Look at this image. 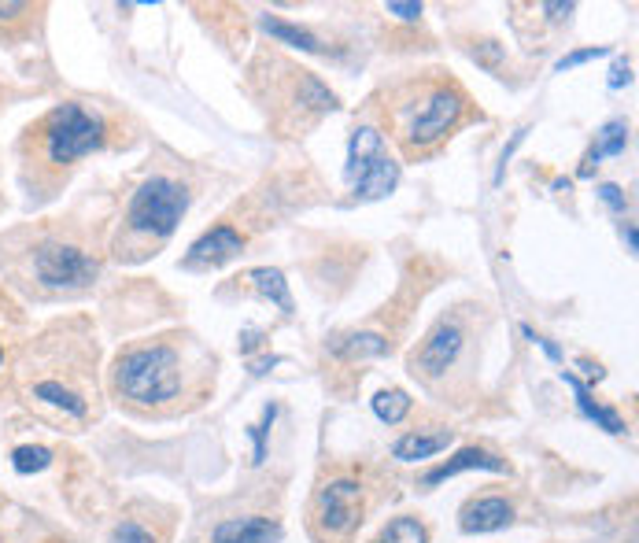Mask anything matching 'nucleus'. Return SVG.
I'll return each instance as SVG.
<instances>
[{
  "mask_svg": "<svg viewBox=\"0 0 639 543\" xmlns=\"http://www.w3.org/2000/svg\"><path fill=\"white\" fill-rule=\"evenodd\" d=\"M470 119V97L455 82H422L407 89L392 108L396 141L410 159L429 156L436 145H444L462 122Z\"/></svg>",
  "mask_w": 639,
  "mask_h": 543,
  "instance_id": "f257e3e1",
  "label": "nucleus"
},
{
  "mask_svg": "<svg viewBox=\"0 0 639 543\" xmlns=\"http://www.w3.org/2000/svg\"><path fill=\"white\" fill-rule=\"evenodd\" d=\"M111 385L133 407H167L181 396V355L170 344H137L115 359Z\"/></svg>",
  "mask_w": 639,
  "mask_h": 543,
  "instance_id": "f03ea898",
  "label": "nucleus"
},
{
  "mask_svg": "<svg viewBox=\"0 0 639 543\" xmlns=\"http://www.w3.org/2000/svg\"><path fill=\"white\" fill-rule=\"evenodd\" d=\"M189 211V189L174 178H148L137 193H133L126 218H122V230H126V244L130 252L126 259H145L152 248L167 241L170 233L178 230L181 215Z\"/></svg>",
  "mask_w": 639,
  "mask_h": 543,
  "instance_id": "7ed1b4c3",
  "label": "nucleus"
},
{
  "mask_svg": "<svg viewBox=\"0 0 639 543\" xmlns=\"http://www.w3.org/2000/svg\"><path fill=\"white\" fill-rule=\"evenodd\" d=\"M30 133L37 137V148H41L45 163L56 170H67L74 167L78 159L89 156V152L104 148V141H108V122L100 119L97 111H89L85 104H74L71 100V104L52 108Z\"/></svg>",
  "mask_w": 639,
  "mask_h": 543,
  "instance_id": "20e7f679",
  "label": "nucleus"
},
{
  "mask_svg": "<svg viewBox=\"0 0 639 543\" xmlns=\"http://www.w3.org/2000/svg\"><path fill=\"white\" fill-rule=\"evenodd\" d=\"M351 193L359 200H385L399 185V163L388 156L385 137L374 126H359L348 141V167Z\"/></svg>",
  "mask_w": 639,
  "mask_h": 543,
  "instance_id": "39448f33",
  "label": "nucleus"
},
{
  "mask_svg": "<svg viewBox=\"0 0 639 543\" xmlns=\"http://www.w3.org/2000/svg\"><path fill=\"white\" fill-rule=\"evenodd\" d=\"M362 521V484L355 477H333L314 495V532L326 540H348Z\"/></svg>",
  "mask_w": 639,
  "mask_h": 543,
  "instance_id": "423d86ee",
  "label": "nucleus"
},
{
  "mask_svg": "<svg viewBox=\"0 0 639 543\" xmlns=\"http://www.w3.org/2000/svg\"><path fill=\"white\" fill-rule=\"evenodd\" d=\"M34 278L45 289H89L100 278V263L74 244L45 241L34 252Z\"/></svg>",
  "mask_w": 639,
  "mask_h": 543,
  "instance_id": "0eeeda50",
  "label": "nucleus"
},
{
  "mask_svg": "<svg viewBox=\"0 0 639 543\" xmlns=\"http://www.w3.org/2000/svg\"><path fill=\"white\" fill-rule=\"evenodd\" d=\"M462 348H466V333H462L459 322H436L433 333L422 340V348L410 355V370L422 374L425 381H436L444 377L455 362H459Z\"/></svg>",
  "mask_w": 639,
  "mask_h": 543,
  "instance_id": "6e6552de",
  "label": "nucleus"
},
{
  "mask_svg": "<svg viewBox=\"0 0 639 543\" xmlns=\"http://www.w3.org/2000/svg\"><path fill=\"white\" fill-rule=\"evenodd\" d=\"M244 252V233L230 222H222L215 230H207L204 237H196L189 255H185V266H226L230 259Z\"/></svg>",
  "mask_w": 639,
  "mask_h": 543,
  "instance_id": "1a4fd4ad",
  "label": "nucleus"
},
{
  "mask_svg": "<svg viewBox=\"0 0 639 543\" xmlns=\"http://www.w3.org/2000/svg\"><path fill=\"white\" fill-rule=\"evenodd\" d=\"M514 521V507H510L503 495H481V499H470L459 514V529L470 532V536H481V532H499Z\"/></svg>",
  "mask_w": 639,
  "mask_h": 543,
  "instance_id": "9d476101",
  "label": "nucleus"
},
{
  "mask_svg": "<svg viewBox=\"0 0 639 543\" xmlns=\"http://www.w3.org/2000/svg\"><path fill=\"white\" fill-rule=\"evenodd\" d=\"M466 470H488V473H510L507 459H499L495 451H488V447H462L455 459L440 462L436 470H429L422 477L425 488H436V484H444L447 477H459V473Z\"/></svg>",
  "mask_w": 639,
  "mask_h": 543,
  "instance_id": "9b49d317",
  "label": "nucleus"
},
{
  "mask_svg": "<svg viewBox=\"0 0 639 543\" xmlns=\"http://www.w3.org/2000/svg\"><path fill=\"white\" fill-rule=\"evenodd\" d=\"M281 540V525L270 518H226L218 521L215 532H211V543H278Z\"/></svg>",
  "mask_w": 639,
  "mask_h": 543,
  "instance_id": "f8f14e48",
  "label": "nucleus"
},
{
  "mask_svg": "<svg viewBox=\"0 0 639 543\" xmlns=\"http://www.w3.org/2000/svg\"><path fill=\"white\" fill-rule=\"evenodd\" d=\"M562 381H566L569 388H573V396H577V411L588 418V422H595L599 429H606L610 436H621L625 433V418L617 411H610V407H603V403H595V396H591V388L580 381V377H573V374H566L562 370Z\"/></svg>",
  "mask_w": 639,
  "mask_h": 543,
  "instance_id": "ddd939ff",
  "label": "nucleus"
},
{
  "mask_svg": "<svg viewBox=\"0 0 639 543\" xmlns=\"http://www.w3.org/2000/svg\"><path fill=\"white\" fill-rule=\"evenodd\" d=\"M447 444H451V433H407L392 444V459L425 462V459H433V455H440V451H447Z\"/></svg>",
  "mask_w": 639,
  "mask_h": 543,
  "instance_id": "4468645a",
  "label": "nucleus"
},
{
  "mask_svg": "<svg viewBox=\"0 0 639 543\" xmlns=\"http://www.w3.org/2000/svg\"><path fill=\"white\" fill-rule=\"evenodd\" d=\"M628 148V122L625 119H614L606 122L603 130H599V137H595V145H591L588 159H584V167H580V178H591V170H595V163L603 156H621Z\"/></svg>",
  "mask_w": 639,
  "mask_h": 543,
  "instance_id": "2eb2a0df",
  "label": "nucleus"
},
{
  "mask_svg": "<svg viewBox=\"0 0 639 543\" xmlns=\"http://www.w3.org/2000/svg\"><path fill=\"white\" fill-rule=\"evenodd\" d=\"M34 399L49 403V407H56V411H63V414H71V418H85V414H89L85 399L78 396L74 388L60 385V381H37V385H34Z\"/></svg>",
  "mask_w": 639,
  "mask_h": 543,
  "instance_id": "dca6fc26",
  "label": "nucleus"
},
{
  "mask_svg": "<svg viewBox=\"0 0 639 543\" xmlns=\"http://www.w3.org/2000/svg\"><path fill=\"white\" fill-rule=\"evenodd\" d=\"M263 30L270 37H278V41H285V45H296V49L303 52H326V45L318 41V37L311 34V30H303V26H292L285 23V19H278V15H266L263 19Z\"/></svg>",
  "mask_w": 639,
  "mask_h": 543,
  "instance_id": "f3484780",
  "label": "nucleus"
},
{
  "mask_svg": "<svg viewBox=\"0 0 639 543\" xmlns=\"http://www.w3.org/2000/svg\"><path fill=\"white\" fill-rule=\"evenodd\" d=\"M248 281H252L255 289L263 292L266 300H274L285 314H292V296H289V281H285V274L281 270H270V266H255L252 274H248Z\"/></svg>",
  "mask_w": 639,
  "mask_h": 543,
  "instance_id": "a211bd4d",
  "label": "nucleus"
},
{
  "mask_svg": "<svg viewBox=\"0 0 639 543\" xmlns=\"http://www.w3.org/2000/svg\"><path fill=\"white\" fill-rule=\"evenodd\" d=\"M374 543H429V529H425L418 518L399 514V518H392L385 529H381V536H377Z\"/></svg>",
  "mask_w": 639,
  "mask_h": 543,
  "instance_id": "6ab92c4d",
  "label": "nucleus"
},
{
  "mask_svg": "<svg viewBox=\"0 0 639 543\" xmlns=\"http://www.w3.org/2000/svg\"><path fill=\"white\" fill-rule=\"evenodd\" d=\"M374 414L385 425H399L410 414V396L403 388H385L374 396Z\"/></svg>",
  "mask_w": 639,
  "mask_h": 543,
  "instance_id": "aec40b11",
  "label": "nucleus"
},
{
  "mask_svg": "<svg viewBox=\"0 0 639 543\" xmlns=\"http://www.w3.org/2000/svg\"><path fill=\"white\" fill-rule=\"evenodd\" d=\"M49 462H52V451H49V447L23 444V447H15V451H12L15 473H41V470H49Z\"/></svg>",
  "mask_w": 639,
  "mask_h": 543,
  "instance_id": "412c9836",
  "label": "nucleus"
},
{
  "mask_svg": "<svg viewBox=\"0 0 639 543\" xmlns=\"http://www.w3.org/2000/svg\"><path fill=\"white\" fill-rule=\"evenodd\" d=\"M388 340H381L377 333H355V337L340 340L337 355H348V359H359V355H385Z\"/></svg>",
  "mask_w": 639,
  "mask_h": 543,
  "instance_id": "4be33fe9",
  "label": "nucleus"
},
{
  "mask_svg": "<svg viewBox=\"0 0 639 543\" xmlns=\"http://www.w3.org/2000/svg\"><path fill=\"white\" fill-rule=\"evenodd\" d=\"M111 543H156V536L141 521H119L115 532H111Z\"/></svg>",
  "mask_w": 639,
  "mask_h": 543,
  "instance_id": "5701e85b",
  "label": "nucleus"
},
{
  "mask_svg": "<svg viewBox=\"0 0 639 543\" xmlns=\"http://www.w3.org/2000/svg\"><path fill=\"white\" fill-rule=\"evenodd\" d=\"M603 56H610V49H603V45H595V49H580V52H569V56H562V60H558V67H555V71H573V67H580V63L603 60Z\"/></svg>",
  "mask_w": 639,
  "mask_h": 543,
  "instance_id": "b1692460",
  "label": "nucleus"
},
{
  "mask_svg": "<svg viewBox=\"0 0 639 543\" xmlns=\"http://www.w3.org/2000/svg\"><path fill=\"white\" fill-rule=\"evenodd\" d=\"M274 414H278V407H266L263 425H252V429H248V433H252V440H255V462L266 459V429H270V422H274Z\"/></svg>",
  "mask_w": 639,
  "mask_h": 543,
  "instance_id": "393cba45",
  "label": "nucleus"
},
{
  "mask_svg": "<svg viewBox=\"0 0 639 543\" xmlns=\"http://www.w3.org/2000/svg\"><path fill=\"white\" fill-rule=\"evenodd\" d=\"M521 333H525V337H529L532 344H536V348H543V355H547V359H551V362L562 359V351H558L555 344H551V340H547V337H540V333H536V329H532V326H521Z\"/></svg>",
  "mask_w": 639,
  "mask_h": 543,
  "instance_id": "a878e982",
  "label": "nucleus"
},
{
  "mask_svg": "<svg viewBox=\"0 0 639 543\" xmlns=\"http://www.w3.org/2000/svg\"><path fill=\"white\" fill-rule=\"evenodd\" d=\"M599 196H603L606 200V207H614L617 215H625V193H621V189H617V185H599Z\"/></svg>",
  "mask_w": 639,
  "mask_h": 543,
  "instance_id": "bb28decb",
  "label": "nucleus"
},
{
  "mask_svg": "<svg viewBox=\"0 0 639 543\" xmlns=\"http://www.w3.org/2000/svg\"><path fill=\"white\" fill-rule=\"evenodd\" d=\"M385 12L399 15V19H407V23H414V19H422V4H399V0H392Z\"/></svg>",
  "mask_w": 639,
  "mask_h": 543,
  "instance_id": "cd10ccee",
  "label": "nucleus"
},
{
  "mask_svg": "<svg viewBox=\"0 0 639 543\" xmlns=\"http://www.w3.org/2000/svg\"><path fill=\"white\" fill-rule=\"evenodd\" d=\"M34 8L30 4H15V0H8V4H0V23H15V19H23V15H30Z\"/></svg>",
  "mask_w": 639,
  "mask_h": 543,
  "instance_id": "c85d7f7f",
  "label": "nucleus"
},
{
  "mask_svg": "<svg viewBox=\"0 0 639 543\" xmlns=\"http://www.w3.org/2000/svg\"><path fill=\"white\" fill-rule=\"evenodd\" d=\"M628 82H632V67H628V60H617L614 71H610V89H621Z\"/></svg>",
  "mask_w": 639,
  "mask_h": 543,
  "instance_id": "c756f323",
  "label": "nucleus"
},
{
  "mask_svg": "<svg viewBox=\"0 0 639 543\" xmlns=\"http://www.w3.org/2000/svg\"><path fill=\"white\" fill-rule=\"evenodd\" d=\"M621 233H625L628 252H636V226H632V222H625V226H621Z\"/></svg>",
  "mask_w": 639,
  "mask_h": 543,
  "instance_id": "7c9ffc66",
  "label": "nucleus"
},
{
  "mask_svg": "<svg viewBox=\"0 0 639 543\" xmlns=\"http://www.w3.org/2000/svg\"><path fill=\"white\" fill-rule=\"evenodd\" d=\"M0 359H4V348H0Z\"/></svg>",
  "mask_w": 639,
  "mask_h": 543,
  "instance_id": "2f4dec72",
  "label": "nucleus"
}]
</instances>
